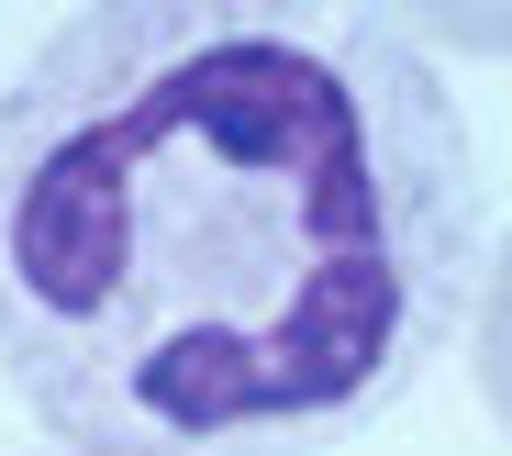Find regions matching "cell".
Returning a JSON list of instances; mask_svg holds the SVG:
<instances>
[{
  "mask_svg": "<svg viewBox=\"0 0 512 456\" xmlns=\"http://www.w3.org/2000/svg\"><path fill=\"white\" fill-rule=\"evenodd\" d=\"M479 267L468 112L379 0H90L0 89V379L78 456H334Z\"/></svg>",
  "mask_w": 512,
  "mask_h": 456,
  "instance_id": "6da1fadb",
  "label": "cell"
},
{
  "mask_svg": "<svg viewBox=\"0 0 512 456\" xmlns=\"http://www.w3.org/2000/svg\"><path fill=\"white\" fill-rule=\"evenodd\" d=\"M423 56H512V0H379Z\"/></svg>",
  "mask_w": 512,
  "mask_h": 456,
  "instance_id": "7a4b0ae2",
  "label": "cell"
},
{
  "mask_svg": "<svg viewBox=\"0 0 512 456\" xmlns=\"http://www.w3.org/2000/svg\"><path fill=\"white\" fill-rule=\"evenodd\" d=\"M479 401L501 412V434H512V234H501V256L479 267Z\"/></svg>",
  "mask_w": 512,
  "mask_h": 456,
  "instance_id": "3957f363",
  "label": "cell"
}]
</instances>
